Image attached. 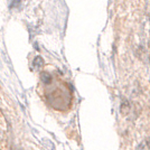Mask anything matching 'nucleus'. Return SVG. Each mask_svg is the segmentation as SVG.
<instances>
[{
  "label": "nucleus",
  "mask_w": 150,
  "mask_h": 150,
  "mask_svg": "<svg viewBox=\"0 0 150 150\" xmlns=\"http://www.w3.org/2000/svg\"><path fill=\"white\" fill-rule=\"evenodd\" d=\"M43 65H44V61H43L42 57L37 56L35 59H34V66H35L36 69H40Z\"/></svg>",
  "instance_id": "2"
},
{
  "label": "nucleus",
  "mask_w": 150,
  "mask_h": 150,
  "mask_svg": "<svg viewBox=\"0 0 150 150\" xmlns=\"http://www.w3.org/2000/svg\"><path fill=\"white\" fill-rule=\"evenodd\" d=\"M40 80L45 84H50V82H52V75L50 73H47V72H43L40 74Z\"/></svg>",
  "instance_id": "1"
},
{
  "label": "nucleus",
  "mask_w": 150,
  "mask_h": 150,
  "mask_svg": "<svg viewBox=\"0 0 150 150\" xmlns=\"http://www.w3.org/2000/svg\"><path fill=\"white\" fill-rule=\"evenodd\" d=\"M137 150H146V148H144V144H139V146H138V148H137Z\"/></svg>",
  "instance_id": "3"
}]
</instances>
